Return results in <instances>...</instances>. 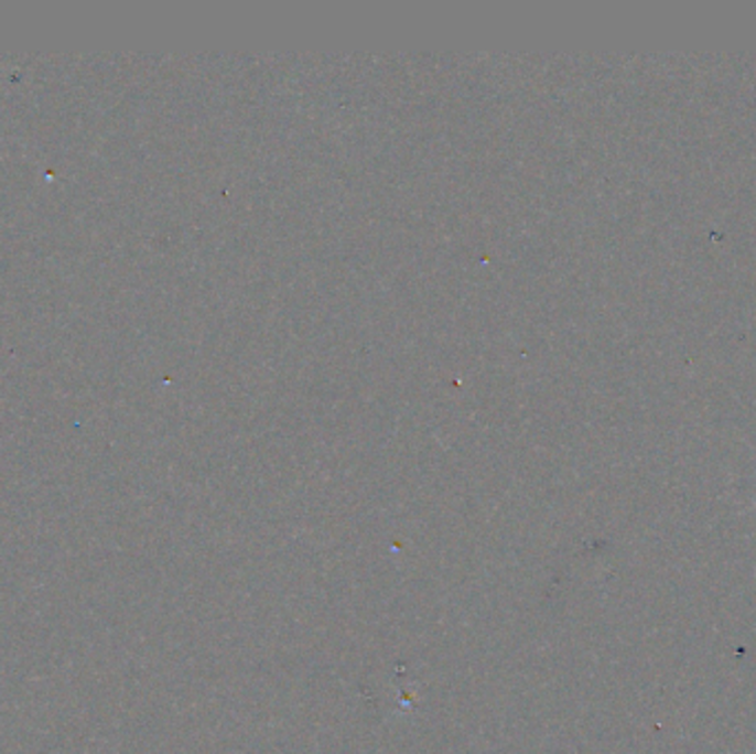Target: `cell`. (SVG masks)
I'll use <instances>...</instances> for the list:
<instances>
[{
    "mask_svg": "<svg viewBox=\"0 0 756 754\" xmlns=\"http://www.w3.org/2000/svg\"><path fill=\"white\" fill-rule=\"evenodd\" d=\"M752 507H756V500H754V505H752Z\"/></svg>",
    "mask_w": 756,
    "mask_h": 754,
    "instance_id": "1",
    "label": "cell"
}]
</instances>
